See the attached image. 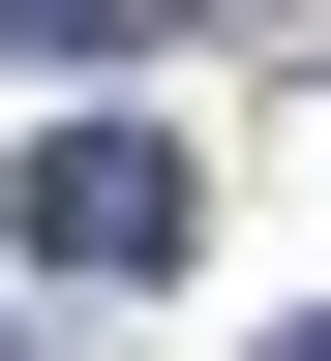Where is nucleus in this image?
Here are the masks:
<instances>
[{
  "mask_svg": "<svg viewBox=\"0 0 331 361\" xmlns=\"http://www.w3.org/2000/svg\"><path fill=\"white\" fill-rule=\"evenodd\" d=\"M271 361H331V301H301V331H271Z\"/></svg>",
  "mask_w": 331,
  "mask_h": 361,
  "instance_id": "obj_2",
  "label": "nucleus"
},
{
  "mask_svg": "<svg viewBox=\"0 0 331 361\" xmlns=\"http://www.w3.org/2000/svg\"><path fill=\"white\" fill-rule=\"evenodd\" d=\"M0 241H30V271H90V301H151V271L211 241V180H181L151 121H30V180H0Z\"/></svg>",
  "mask_w": 331,
  "mask_h": 361,
  "instance_id": "obj_1",
  "label": "nucleus"
}]
</instances>
